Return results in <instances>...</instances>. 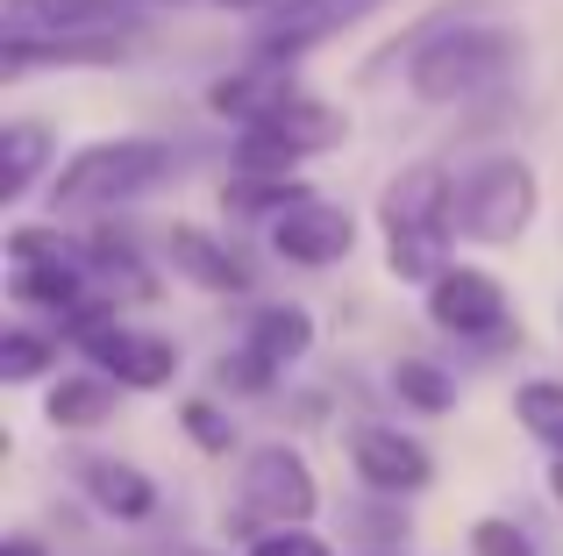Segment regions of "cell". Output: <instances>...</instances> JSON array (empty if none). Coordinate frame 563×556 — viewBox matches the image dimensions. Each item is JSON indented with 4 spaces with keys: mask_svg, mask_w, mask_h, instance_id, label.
<instances>
[{
    "mask_svg": "<svg viewBox=\"0 0 563 556\" xmlns=\"http://www.w3.org/2000/svg\"><path fill=\"white\" fill-rule=\"evenodd\" d=\"M456 186L442 165H407L378 200V229H385V271L428 286L435 271H450V236H456Z\"/></svg>",
    "mask_w": 563,
    "mask_h": 556,
    "instance_id": "obj_1",
    "label": "cell"
},
{
    "mask_svg": "<svg viewBox=\"0 0 563 556\" xmlns=\"http://www.w3.org/2000/svg\"><path fill=\"white\" fill-rule=\"evenodd\" d=\"M521 65V36L499 22H456V29H435L428 43H413L407 57V86L435 108L450 100H485L507 86V71Z\"/></svg>",
    "mask_w": 563,
    "mask_h": 556,
    "instance_id": "obj_2",
    "label": "cell"
},
{
    "mask_svg": "<svg viewBox=\"0 0 563 556\" xmlns=\"http://www.w3.org/2000/svg\"><path fill=\"white\" fill-rule=\"evenodd\" d=\"M157 179H172V143L157 136H108V143H86L57 165L51 179V208L57 214H100V208H122V200L151 193Z\"/></svg>",
    "mask_w": 563,
    "mask_h": 556,
    "instance_id": "obj_3",
    "label": "cell"
},
{
    "mask_svg": "<svg viewBox=\"0 0 563 556\" xmlns=\"http://www.w3.org/2000/svg\"><path fill=\"white\" fill-rule=\"evenodd\" d=\"M542 193H536V171L521 165V157H485V165H471L464 179H456V236L464 243H514L528 236V222H536Z\"/></svg>",
    "mask_w": 563,
    "mask_h": 556,
    "instance_id": "obj_4",
    "label": "cell"
},
{
    "mask_svg": "<svg viewBox=\"0 0 563 556\" xmlns=\"http://www.w3.org/2000/svg\"><path fill=\"white\" fill-rule=\"evenodd\" d=\"M350 136V122L329 108V100H278L272 114H257V122H243V136H235V171H292L300 157H321L335 151V143Z\"/></svg>",
    "mask_w": 563,
    "mask_h": 556,
    "instance_id": "obj_5",
    "label": "cell"
},
{
    "mask_svg": "<svg viewBox=\"0 0 563 556\" xmlns=\"http://www.w3.org/2000/svg\"><path fill=\"white\" fill-rule=\"evenodd\" d=\"M8 292L22 307L86 314V257H71L57 243V229H14L8 236Z\"/></svg>",
    "mask_w": 563,
    "mask_h": 556,
    "instance_id": "obj_6",
    "label": "cell"
},
{
    "mask_svg": "<svg viewBox=\"0 0 563 556\" xmlns=\"http://www.w3.org/2000/svg\"><path fill=\"white\" fill-rule=\"evenodd\" d=\"M235 507H243V521H264V529H300L321 507V492H314V471H307L300 449L264 443V449H250V464H243V500Z\"/></svg>",
    "mask_w": 563,
    "mask_h": 556,
    "instance_id": "obj_7",
    "label": "cell"
},
{
    "mask_svg": "<svg viewBox=\"0 0 563 556\" xmlns=\"http://www.w3.org/2000/svg\"><path fill=\"white\" fill-rule=\"evenodd\" d=\"M93 314H100V307L79 314V343H86V357H93L100 371H114L122 386H165V378L179 371V349H172L165 335L122 329V321H93Z\"/></svg>",
    "mask_w": 563,
    "mask_h": 556,
    "instance_id": "obj_8",
    "label": "cell"
},
{
    "mask_svg": "<svg viewBox=\"0 0 563 556\" xmlns=\"http://www.w3.org/2000/svg\"><path fill=\"white\" fill-rule=\"evenodd\" d=\"M136 29H79V36H0V71H79V65H122Z\"/></svg>",
    "mask_w": 563,
    "mask_h": 556,
    "instance_id": "obj_9",
    "label": "cell"
},
{
    "mask_svg": "<svg viewBox=\"0 0 563 556\" xmlns=\"http://www.w3.org/2000/svg\"><path fill=\"white\" fill-rule=\"evenodd\" d=\"M428 314H435V329L450 335H499L507 329V286H499L493 271H471V265H450L428 278Z\"/></svg>",
    "mask_w": 563,
    "mask_h": 556,
    "instance_id": "obj_10",
    "label": "cell"
},
{
    "mask_svg": "<svg viewBox=\"0 0 563 556\" xmlns=\"http://www.w3.org/2000/svg\"><path fill=\"white\" fill-rule=\"evenodd\" d=\"M151 0H0V36H79V29H136Z\"/></svg>",
    "mask_w": 563,
    "mask_h": 556,
    "instance_id": "obj_11",
    "label": "cell"
},
{
    "mask_svg": "<svg viewBox=\"0 0 563 556\" xmlns=\"http://www.w3.org/2000/svg\"><path fill=\"white\" fill-rule=\"evenodd\" d=\"M350 464H357V478L385 500H399V492H421L428 478H435V457H428L413 435L399 429H378V421H357L350 429Z\"/></svg>",
    "mask_w": 563,
    "mask_h": 556,
    "instance_id": "obj_12",
    "label": "cell"
},
{
    "mask_svg": "<svg viewBox=\"0 0 563 556\" xmlns=\"http://www.w3.org/2000/svg\"><path fill=\"white\" fill-rule=\"evenodd\" d=\"M350 243H357V222L314 193L292 200L286 214H272V251L286 265H335V257H350Z\"/></svg>",
    "mask_w": 563,
    "mask_h": 556,
    "instance_id": "obj_13",
    "label": "cell"
},
{
    "mask_svg": "<svg viewBox=\"0 0 563 556\" xmlns=\"http://www.w3.org/2000/svg\"><path fill=\"white\" fill-rule=\"evenodd\" d=\"M307 343H314V321H307V307H264V314H250V335H243V357H235V378H243V386H264L272 371L300 364Z\"/></svg>",
    "mask_w": 563,
    "mask_h": 556,
    "instance_id": "obj_14",
    "label": "cell"
},
{
    "mask_svg": "<svg viewBox=\"0 0 563 556\" xmlns=\"http://www.w3.org/2000/svg\"><path fill=\"white\" fill-rule=\"evenodd\" d=\"M278 100H292V71H286V57H272V51H264L250 71H229V79H214V86H207V108H214V114H229L235 129H243V122H257V114H272Z\"/></svg>",
    "mask_w": 563,
    "mask_h": 556,
    "instance_id": "obj_15",
    "label": "cell"
},
{
    "mask_svg": "<svg viewBox=\"0 0 563 556\" xmlns=\"http://www.w3.org/2000/svg\"><path fill=\"white\" fill-rule=\"evenodd\" d=\"M165 257H172V271H186L192 286H207V292H243L250 286V271L235 265L229 243H214L207 229H192V222H172Z\"/></svg>",
    "mask_w": 563,
    "mask_h": 556,
    "instance_id": "obj_16",
    "label": "cell"
},
{
    "mask_svg": "<svg viewBox=\"0 0 563 556\" xmlns=\"http://www.w3.org/2000/svg\"><path fill=\"white\" fill-rule=\"evenodd\" d=\"M86 492H93V507H108L114 521H143L157 507V486L136 471V464H114V457H86L79 464Z\"/></svg>",
    "mask_w": 563,
    "mask_h": 556,
    "instance_id": "obj_17",
    "label": "cell"
},
{
    "mask_svg": "<svg viewBox=\"0 0 563 556\" xmlns=\"http://www.w3.org/2000/svg\"><path fill=\"white\" fill-rule=\"evenodd\" d=\"M43 165H51V129L43 122H8L0 129V200H22Z\"/></svg>",
    "mask_w": 563,
    "mask_h": 556,
    "instance_id": "obj_18",
    "label": "cell"
},
{
    "mask_svg": "<svg viewBox=\"0 0 563 556\" xmlns=\"http://www.w3.org/2000/svg\"><path fill=\"white\" fill-rule=\"evenodd\" d=\"M108 407H114V386L108 378H65V386L51 392V429H93V421H108Z\"/></svg>",
    "mask_w": 563,
    "mask_h": 556,
    "instance_id": "obj_19",
    "label": "cell"
},
{
    "mask_svg": "<svg viewBox=\"0 0 563 556\" xmlns=\"http://www.w3.org/2000/svg\"><path fill=\"white\" fill-rule=\"evenodd\" d=\"M393 392H399L407 407H421V414H442V407H456V378H450V371H435L428 357L393 364Z\"/></svg>",
    "mask_w": 563,
    "mask_h": 556,
    "instance_id": "obj_20",
    "label": "cell"
},
{
    "mask_svg": "<svg viewBox=\"0 0 563 556\" xmlns=\"http://www.w3.org/2000/svg\"><path fill=\"white\" fill-rule=\"evenodd\" d=\"M514 414H521L528 435H542V443H563V386L556 378H536V386L514 392Z\"/></svg>",
    "mask_w": 563,
    "mask_h": 556,
    "instance_id": "obj_21",
    "label": "cell"
},
{
    "mask_svg": "<svg viewBox=\"0 0 563 556\" xmlns=\"http://www.w3.org/2000/svg\"><path fill=\"white\" fill-rule=\"evenodd\" d=\"M57 364V343H43V335H29V329H8V343H0V378L8 386H29L36 371H51Z\"/></svg>",
    "mask_w": 563,
    "mask_h": 556,
    "instance_id": "obj_22",
    "label": "cell"
},
{
    "mask_svg": "<svg viewBox=\"0 0 563 556\" xmlns=\"http://www.w3.org/2000/svg\"><path fill=\"white\" fill-rule=\"evenodd\" d=\"M250 556H329V543H321V535H307V521H300V529H257Z\"/></svg>",
    "mask_w": 563,
    "mask_h": 556,
    "instance_id": "obj_23",
    "label": "cell"
},
{
    "mask_svg": "<svg viewBox=\"0 0 563 556\" xmlns=\"http://www.w3.org/2000/svg\"><path fill=\"white\" fill-rule=\"evenodd\" d=\"M471 549L478 556H536V543H528L514 521H478V529H471Z\"/></svg>",
    "mask_w": 563,
    "mask_h": 556,
    "instance_id": "obj_24",
    "label": "cell"
},
{
    "mask_svg": "<svg viewBox=\"0 0 563 556\" xmlns=\"http://www.w3.org/2000/svg\"><path fill=\"white\" fill-rule=\"evenodd\" d=\"M186 429H192V443H200V449H214V457L235 443V429H229V421H221L207 400H186Z\"/></svg>",
    "mask_w": 563,
    "mask_h": 556,
    "instance_id": "obj_25",
    "label": "cell"
},
{
    "mask_svg": "<svg viewBox=\"0 0 563 556\" xmlns=\"http://www.w3.org/2000/svg\"><path fill=\"white\" fill-rule=\"evenodd\" d=\"M214 8H229V14H278V8H292V0H214Z\"/></svg>",
    "mask_w": 563,
    "mask_h": 556,
    "instance_id": "obj_26",
    "label": "cell"
},
{
    "mask_svg": "<svg viewBox=\"0 0 563 556\" xmlns=\"http://www.w3.org/2000/svg\"><path fill=\"white\" fill-rule=\"evenodd\" d=\"M0 556H43V549L29 543V535H14V543H0Z\"/></svg>",
    "mask_w": 563,
    "mask_h": 556,
    "instance_id": "obj_27",
    "label": "cell"
},
{
    "mask_svg": "<svg viewBox=\"0 0 563 556\" xmlns=\"http://www.w3.org/2000/svg\"><path fill=\"white\" fill-rule=\"evenodd\" d=\"M550 492H556V500H563V457H556V471H550Z\"/></svg>",
    "mask_w": 563,
    "mask_h": 556,
    "instance_id": "obj_28",
    "label": "cell"
}]
</instances>
